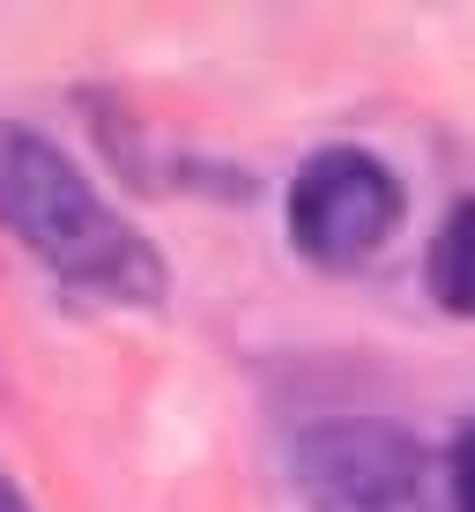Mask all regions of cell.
I'll return each mask as SVG.
<instances>
[{
	"instance_id": "obj_1",
	"label": "cell",
	"mask_w": 475,
	"mask_h": 512,
	"mask_svg": "<svg viewBox=\"0 0 475 512\" xmlns=\"http://www.w3.org/2000/svg\"><path fill=\"white\" fill-rule=\"evenodd\" d=\"M0 231L90 297H112V305L164 297L156 245L82 179V164L60 141H45L23 119H0Z\"/></svg>"
},
{
	"instance_id": "obj_2",
	"label": "cell",
	"mask_w": 475,
	"mask_h": 512,
	"mask_svg": "<svg viewBox=\"0 0 475 512\" xmlns=\"http://www.w3.org/2000/svg\"><path fill=\"white\" fill-rule=\"evenodd\" d=\"M290 475L312 512H431L424 446L372 416L312 423L290 446Z\"/></svg>"
},
{
	"instance_id": "obj_3",
	"label": "cell",
	"mask_w": 475,
	"mask_h": 512,
	"mask_svg": "<svg viewBox=\"0 0 475 512\" xmlns=\"http://www.w3.org/2000/svg\"><path fill=\"white\" fill-rule=\"evenodd\" d=\"M394 216H401V186L372 149H349V141L342 149H320L290 179V238L320 268L372 260L386 245V231H394Z\"/></svg>"
},
{
	"instance_id": "obj_4",
	"label": "cell",
	"mask_w": 475,
	"mask_h": 512,
	"mask_svg": "<svg viewBox=\"0 0 475 512\" xmlns=\"http://www.w3.org/2000/svg\"><path fill=\"white\" fill-rule=\"evenodd\" d=\"M424 282L446 312L475 320V201H461L431 238V260H424Z\"/></svg>"
},
{
	"instance_id": "obj_5",
	"label": "cell",
	"mask_w": 475,
	"mask_h": 512,
	"mask_svg": "<svg viewBox=\"0 0 475 512\" xmlns=\"http://www.w3.org/2000/svg\"><path fill=\"white\" fill-rule=\"evenodd\" d=\"M446 505L453 512H475V423L453 438V453H446Z\"/></svg>"
},
{
	"instance_id": "obj_6",
	"label": "cell",
	"mask_w": 475,
	"mask_h": 512,
	"mask_svg": "<svg viewBox=\"0 0 475 512\" xmlns=\"http://www.w3.org/2000/svg\"><path fill=\"white\" fill-rule=\"evenodd\" d=\"M0 512H30V505H23V490H15L8 475H0Z\"/></svg>"
}]
</instances>
